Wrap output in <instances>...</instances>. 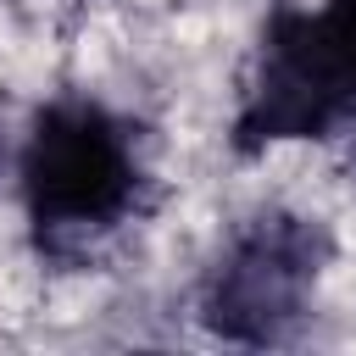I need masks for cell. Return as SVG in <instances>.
<instances>
[{"mask_svg":"<svg viewBox=\"0 0 356 356\" xmlns=\"http://www.w3.org/2000/svg\"><path fill=\"white\" fill-rule=\"evenodd\" d=\"M306 22H312L323 56L334 61V72L345 78V89L356 95V0H323V6H306Z\"/></svg>","mask_w":356,"mask_h":356,"instance_id":"cell-3","label":"cell"},{"mask_svg":"<svg viewBox=\"0 0 356 356\" xmlns=\"http://www.w3.org/2000/svg\"><path fill=\"white\" fill-rule=\"evenodd\" d=\"M334 234L312 211H256L200 273V323L228 345H284L312 317Z\"/></svg>","mask_w":356,"mask_h":356,"instance_id":"cell-2","label":"cell"},{"mask_svg":"<svg viewBox=\"0 0 356 356\" xmlns=\"http://www.w3.org/2000/svg\"><path fill=\"white\" fill-rule=\"evenodd\" d=\"M0 156H6V150H0Z\"/></svg>","mask_w":356,"mask_h":356,"instance_id":"cell-4","label":"cell"},{"mask_svg":"<svg viewBox=\"0 0 356 356\" xmlns=\"http://www.w3.org/2000/svg\"><path fill=\"white\" fill-rule=\"evenodd\" d=\"M145 139L95 95H50L17 145V200L44 256L78 261L117 239L145 206Z\"/></svg>","mask_w":356,"mask_h":356,"instance_id":"cell-1","label":"cell"}]
</instances>
